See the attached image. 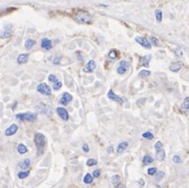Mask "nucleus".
Returning a JSON list of instances; mask_svg holds the SVG:
<instances>
[{
	"instance_id": "obj_1",
	"label": "nucleus",
	"mask_w": 189,
	"mask_h": 188,
	"mask_svg": "<svg viewBox=\"0 0 189 188\" xmlns=\"http://www.w3.org/2000/svg\"><path fill=\"white\" fill-rule=\"evenodd\" d=\"M73 19L81 24H90L92 22V16L87 11H76L73 14Z\"/></svg>"
},
{
	"instance_id": "obj_2",
	"label": "nucleus",
	"mask_w": 189,
	"mask_h": 188,
	"mask_svg": "<svg viewBox=\"0 0 189 188\" xmlns=\"http://www.w3.org/2000/svg\"><path fill=\"white\" fill-rule=\"evenodd\" d=\"M34 141H35V144H36L38 155H42L44 153V150H45V143H46L45 136H44L42 133H37V134L35 135Z\"/></svg>"
},
{
	"instance_id": "obj_3",
	"label": "nucleus",
	"mask_w": 189,
	"mask_h": 188,
	"mask_svg": "<svg viewBox=\"0 0 189 188\" xmlns=\"http://www.w3.org/2000/svg\"><path fill=\"white\" fill-rule=\"evenodd\" d=\"M17 119L21 120V121H29L32 122L37 119V114L36 113H20V114L16 115Z\"/></svg>"
},
{
	"instance_id": "obj_4",
	"label": "nucleus",
	"mask_w": 189,
	"mask_h": 188,
	"mask_svg": "<svg viewBox=\"0 0 189 188\" xmlns=\"http://www.w3.org/2000/svg\"><path fill=\"white\" fill-rule=\"evenodd\" d=\"M37 91H38L39 93L43 94V95H50V94H51V89H50V87L48 86L47 84H45V83L39 84L38 87H37Z\"/></svg>"
},
{
	"instance_id": "obj_5",
	"label": "nucleus",
	"mask_w": 189,
	"mask_h": 188,
	"mask_svg": "<svg viewBox=\"0 0 189 188\" xmlns=\"http://www.w3.org/2000/svg\"><path fill=\"white\" fill-rule=\"evenodd\" d=\"M12 25L11 24H8V25H5L3 27V29L0 30V38L1 39H5V38H8V37L12 36Z\"/></svg>"
},
{
	"instance_id": "obj_6",
	"label": "nucleus",
	"mask_w": 189,
	"mask_h": 188,
	"mask_svg": "<svg viewBox=\"0 0 189 188\" xmlns=\"http://www.w3.org/2000/svg\"><path fill=\"white\" fill-rule=\"evenodd\" d=\"M135 41L138 43V44H140L141 46L145 47L146 49H151V43H149V41L147 40L145 38H142V37H137V38L135 39Z\"/></svg>"
},
{
	"instance_id": "obj_7",
	"label": "nucleus",
	"mask_w": 189,
	"mask_h": 188,
	"mask_svg": "<svg viewBox=\"0 0 189 188\" xmlns=\"http://www.w3.org/2000/svg\"><path fill=\"white\" fill-rule=\"evenodd\" d=\"M127 70H129V63L127 61H121L117 68V73L118 74H124L127 73Z\"/></svg>"
},
{
	"instance_id": "obj_8",
	"label": "nucleus",
	"mask_w": 189,
	"mask_h": 188,
	"mask_svg": "<svg viewBox=\"0 0 189 188\" xmlns=\"http://www.w3.org/2000/svg\"><path fill=\"white\" fill-rule=\"evenodd\" d=\"M56 113H58V115L60 116L61 118H62L63 120H68L69 119V114H68L67 110L66 109L62 108V107H59L58 109H56Z\"/></svg>"
},
{
	"instance_id": "obj_9",
	"label": "nucleus",
	"mask_w": 189,
	"mask_h": 188,
	"mask_svg": "<svg viewBox=\"0 0 189 188\" xmlns=\"http://www.w3.org/2000/svg\"><path fill=\"white\" fill-rule=\"evenodd\" d=\"M95 68H96L95 62H94L93 60H90L89 62L87 63V65L84 67V71L87 72V73H91V72H93L95 70Z\"/></svg>"
},
{
	"instance_id": "obj_10",
	"label": "nucleus",
	"mask_w": 189,
	"mask_h": 188,
	"mask_svg": "<svg viewBox=\"0 0 189 188\" xmlns=\"http://www.w3.org/2000/svg\"><path fill=\"white\" fill-rule=\"evenodd\" d=\"M17 131H18V126L15 123L11 124V126L5 130V136H13V135L16 134Z\"/></svg>"
},
{
	"instance_id": "obj_11",
	"label": "nucleus",
	"mask_w": 189,
	"mask_h": 188,
	"mask_svg": "<svg viewBox=\"0 0 189 188\" xmlns=\"http://www.w3.org/2000/svg\"><path fill=\"white\" fill-rule=\"evenodd\" d=\"M41 46H42L43 49L45 50H50L52 48V42L47 38H44L41 41Z\"/></svg>"
},
{
	"instance_id": "obj_12",
	"label": "nucleus",
	"mask_w": 189,
	"mask_h": 188,
	"mask_svg": "<svg viewBox=\"0 0 189 188\" xmlns=\"http://www.w3.org/2000/svg\"><path fill=\"white\" fill-rule=\"evenodd\" d=\"M108 97H109L110 99L114 100V102H119V104H121V102H122V98L120 97V96L116 95V94L114 93V91H113V90H110L109 92H108Z\"/></svg>"
},
{
	"instance_id": "obj_13",
	"label": "nucleus",
	"mask_w": 189,
	"mask_h": 188,
	"mask_svg": "<svg viewBox=\"0 0 189 188\" xmlns=\"http://www.w3.org/2000/svg\"><path fill=\"white\" fill-rule=\"evenodd\" d=\"M72 100V96H71V94H69V93H67V92H65V93H63V97L61 98V100H60V102L62 105H64V106H66V105H68V102H70Z\"/></svg>"
},
{
	"instance_id": "obj_14",
	"label": "nucleus",
	"mask_w": 189,
	"mask_h": 188,
	"mask_svg": "<svg viewBox=\"0 0 189 188\" xmlns=\"http://www.w3.org/2000/svg\"><path fill=\"white\" fill-rule=\"evenodd\" d=\"M151 56H149V54H147V56H142V58L140 59V64H139V66L148 67V65H149V61H151Z\"/></svg>"
},
{
	"instance_id": "obj_15",
	"label": "nucleus",
	"mask_w": 189,
	"mask_h": 188,
	"mask_svg": "<svg viewBox=\"0 0 189 188\" xmlns=\"http://www.w3.org/2000/svg\"><path fill=\"white\" fill-rule=\"evenodd\" d=\"M30 163L32 162H30L29 159H24L23 161H21V162L19 163V167H20V169L22 170H27L30 166Z\"/></svg>"
},
{
	"instance_id": "obj_16",
	"label": "nucleus",
	"mask_w": 189,
	"mask_h": 188,
	"mask_svg": "<svg viewBox=\"0 0 189 188\" xmlns=\"http://www.w3.org/2000/svg\"><path fill=\"white\" fill-rule=\"evenodd\" d=\"M182 66H183V64H182L181 62H175V63H172V64H170L169 69H170L172 72H178V71H180V69L182 68Z\"/></svg>"
},
{
	"instance_id": "obj_17",
	"label": "nucleus",
	"mask_w": 189,
	"mask_h": 188,
	"mask_svg": "<svg viewBox=\"0 0 189 188\" xmlns=\"http://www.w3.org/2000/svg\"><path fill=\"white\" fill-rule=\"evenodd\" d=\"M28 59H29V54L28 53H21L18 56V59H17V62H18V64H25L28 61Z\"/></svg>"
},
{
	"instance_id": "obj_18",
	"label": "nucleus",
	"mask_w": 189,
	"mask_h": 188,
	"mask_svg": "<svg viewBox=\"0 0 189 188\" xmlns=\"http://www.w3.org/2000/svg\"><path fill=\"white\" fill-rule=\"evenodd\" d=\"M37 109H39L40 110V112L41 113H43V114H47V115H49L50 113V108L48 106H46V105H43V104H41V105H39L38 107H37Z\"/></svg>"
},
{
	"instance_id": "obj_19",
	"label": "nucleus",
	"mask_w": 189,
	"mask_h": 188,
	"mask_svg": "<svg viewBox=\"0 0 189 188\" xmlns=\"http://www.w3.org/2000/svg\"><path fill=\"white\" fill-rule=\"evenodd\" d=\"M181 110L183 111V113H185V114H188L189 113V97H186L185 99H184L183 104H182Z\"/></svg>"
},
{
	"instance_id": "obj_20",
	"label": "nucleus",
	"mask_w": 189,
	"mask_h": 188,
	"mask_svg": "<svg viewBox=\"0 0 189 188\" xmlns=\"http://www.w3.org/2000/svg\"><path fill=\"white\" fill-rule=\"evenodd\" d=\"M35 44H36V42H35V40H32V39H28V40L25 41V44H24V47H25L26 50H30L32 47L35 46Z\"/></svg>"
},
{
	"instance_id": "obj_21",
	"label": "nucleus",
	"mask_w": 189,
	"mask_h": 188,
	"mask_svg": "<svg viewBox=\"0 0 189 188\" xmlns=\"http://www.w3.org/2000/svg\"><path fill=\"white\" fill-rule=\"evenodd\" d=\"M127 146H129V143H127V142H121V143L120 144H118V146H117V153H123L124 150H127Z\"/></svg>"
},
{
	"instance_id": "obj_22",
	"label": "nucleus",
	"mask_w": 189,
	"mask_h": 188,
	"mask_svg": "<svg viewBox=\"0 0 189 188\" xmlns=\"http://www.w3.org/2000/svg\"><path fill=\"white\" fill-rule=\"evenodd\" d=\"M17 150H18L19 154L24 155V154H26V153H27L28 150H27V147H26V146L24 145L23 143H19L18 146H17Z\"/></svg>"
},
{
	"instance_id": "obj_23",
	"label": "nucleus",
	"mask_w": 189,
	"mask_h": 188,
	"mask_svg": "<svg viewBox=\"0 0 189 188\" xmlns=\"http://www.w3.org/2000/svg\"><path fill=\"white\" fill-rule=\"evenodd\" d=\"M118 56H119V52H118L116 49L110 50L109 54H108L109 59H111V60H116V59H118Z\"/></svg>"
},
{
	"instance_id": "obj_24",
	"label": "nucleus",
	"mask_w": 189,
	"mask_h": 188,
	"mask_svg": "<svg viewBox=\"0 0 189 188\" xmlns=\"http://www.w3.org/2000/svg\"><path fill=\"white\" fill-rule=\"evenodd\" d=\"M156 158H157L158 161H163L165 159V152H164V150H158L156 153Z\"/></svg>"
},
{
	"instance_id": "obj_25",
	"label": "nucleus",
	"mask_w": 189,
	"mask_h": 188,
	"mask_svg": "<svg viewBox=\"0 0 189 188\" xmlns=\"http://www.w3.org/2000/svg\"><path fill=\"white\" fill-rule=\"evenodd\" d=\"M121 183V178H120V176H118V174H115V176L112 177V184L114 185V186H116V185L120 184Z\"/></svg>"
},
{
	"instance_id": "obj_26",
	"label": "nucleus",
	"mask_w": 189,
	"mask_h": 188,
	"mask_svg": "<svg viewBox=\"0 0 189 188\" xmlns=\"http://www.w3.org/2000/svg\"><path fill=\"white\" fill-rule=\"evenodd\" d=\"M153 162H154V159H153V157L151 156H149V155H145V156L143 157V164L144 165H148Z\"/></svg>"
},
{
	"instance_id": "obj_27",
	"label": "nucleus",
	"mask_w": 189,
	"mask_h": 188,
	"mask_svg": "<svg viewBox=\"0 0 189 188\" xmlns=\"http://www.w3.org/2000/svg\"><path fill=\"white\" fill-rule=\"evenodd\" d=\"M93 176L90 174H87L86 176L84 177V183L85 184H91L92 182H93Z\"/></svg>"
},
{
	"instance_id": "obj_28",
	"label": "nucleus",
	"mask_w": 189,
	"mask_h": 188,
	"mask_svg": "<svg viewBox=\"0 0 189 188\" xmlns=\"http://www.w3.org/2000/svg\"><path fill=\"white\" fill-rule=\"evenodd\" d=\"M149 43H151V45H154V46H159L160 45V41L156 37H151L149 38Z\"/></svg>"
},
{
	"instance_id": "obj_29",
	"label": "nucleus",
	"mask_w": 189,
	"mask_h": 188,
	"mask_svg": "<svg viewBox=\"0 0 189 188\" xmlns=\"http://www.w3.org/2000/svg\"><path fill=\"white\" fill-rule=\"evenodd\" d=\"M29 176V171L28 170H21L20 172L18 174V178L19 179H25Z\"/></svg>"
},
{
	"instance_id": "obj_30",
	"label": "nucleus",
	"mask_w": 189,
	"mask_h": 188,
	"mask_svg": "<svg viewBox=\"0 0 189 188\" xmlns=\"http://www.w3.org/2000/svg\"><path fill=\"white\" fill-rule=\"evenodd\" d=\"M155 16H156V19H157L158 22H161V21H162V18H163V14H162L161 11H160V10H156Z\"/></svg>"
},
{
	"instance_id": "obj_31",
	"label": "nucleus",
	"mask_w": 189,
	"mask_h": 188,
	"mask_svg": "<svg viewBox=\"0 0 189 188\" xmlns=\"http://www.w3.org/2000/svg\"><path fill=\"white\" fill-rule=\"evenodd\" d=\"M157 168L156 167H149L148 169H147V174L148 176H155L156 174H157Z\"/></svg>"
},
{
	"instance_id": "obj_32",
	"label": "nucleus",
	"mask_w": 189,
	"mask_h": 188,
	"mask_svg": "<svg viewBox=\"0 0 189 188\" xmlns=\"http://www.w3.org/2000/svg\"><path fill=\"white\" fill-rule=\"evenodd\" d=\"M149 74H151V71H148V70H141L139 72V77H146V76H148Z\"/></svg>"
},
{
	"instance_id": "obj_33",
	"label": "nucleus",
	"mask_w": 189,
	"mask_h": 188,
	"mask_svg": "<svg viewBox=\"0 0 189 188\" xmlns=\"http://www.w3.org/2000/svg\"><path fill=\"white\" fill-rule=\"evenodd\" d=\"M142 137H143V138H145V139H148V140H151V139L154 138V135L151 134V132H145V133H143V134H142Z\"/></svg>"
},
{
	"instance_id": "obj_34",
	"label": "nucleus",
	"mask_w": 189,
	"mask_h": 188,
	"mask_svg": "<svg viewBox=\"0 0 189 188\" xmlns=\"http://www.w3.org/2000/svg\"><path fill=\"white\" fill-rule=\"evenodd\" d=\"M164 172L163 171H157V174H155L156 176V181H161L162 179H163V177H164Z\"/></svg>"
},
{
	"instance_id": "obj_35",
	"label": "nucleus",
	"mask_w": 189,
	"mask_h": 188,
	"mask_svg": "<svg viewBox=\"0 0 189 188\" xmlns=\"http://www.w3.org/2000/svg\"><path fill=\"white\" fill-rule=\"evenodd\" d=\"M97 164V161L95 160V159H89V160H87V166H94V165H96Z\"/></svg>"
},
{
	"instance_id": "obj_36",
	"label": "nucleus",
	"mask_w": 189,
	"mask_h": 188,
	"mask_svg": "<svg viewBox=\"0 0 189 188\" xmlns=\"http://www.w3.org/2000/svg\"><path fill=\"white\" fill-rule=\"evenodd\" d=\"M155 150H156V152L163 150V144H162V142H161V141H158L157 143L155 144Z\"/></svg>"
},
{
	"instance_id": "obj_37",
	"label": "nucleus",
	"mask_w": 189,
	"mask_h": 188,
	"mask_svg": "<svg viewBox=\"0 0 189 188\" xmlns=\"http://www.w3.org/2000/svg\"><path fill=\"white\" fill-rule=\"evenodd\" d=\"M48 80H49V82H51V83H53V84L58 82V80H56V76L53 75V74H50V75L48 76Z\"/></svg>"
},
{
	"instance_id": "obj_38",
	"label": "nucleus",
	"mask_w": 189,
	"mask_h": 188,
	"mask_svg": "<svg viewBox=\"0 0 189 188\" xmlns=\"http://www.w3.org/2000/svg\"><path fill=\"white\" fill-rule=\"evenodd\" d=\"M61 87H62V83L59 82V80H58V82L54 83V84H53V90H59Z\"/></svg>"
},
{
	"instance_id": "obj_39",
	"label": "nucleus",
	"mask_w": 189,
	"mask_h": 188,
	"mask_svg": "<svg viewBox=\"0 0 189 188\" xmlns=\"http://www.w3.org/2000/svg\"><path fill=\"white\" fill-rule=\"evenodd\" d=\"M172 161L175 163H181L182 162V160H181V157L180 156H178V155H175V156H173V158H172Z\"/></svg>"
},
{
	"instance_id": "obj_40",
	"label": "nucleus",
	"mask_w": 189,
	"mask_h": 188,
	"mask_svg": "<svg viewBox=\"0 0 189 188\" xmlns=\"http://www.w3.org/2000/svg\"><path fill=\"white\" fill-rule=\"evenodd\" d=\"M92 176H93V178H98V177L100 176V170L99 169H95L93 171V174H92Z\"/></svg>"
},
{
	"instance_id": "obj_41",
	"label": "nucleus",
	"mask_w": 189,
	"mask_h": 188,
	"mask_svg": "<svg viewBox=\"0 0 189 188\" xmlns=\"http://www.w3.org/2000/svg\"><path fill=\"white\" fill-rule=\"evenodd\" d=\"M145 102V98H140V99H138V102H137V105L139 107H141L142 105H143V102Z\"/></svg>"
},
{
	"instance_id": "obj_42",
	"label": "nucleus",
	"mask_w": 189,
	"mask_h": 188,
	"mask_svg": "<svg viewBox=\"0 0 189 188\" xmlns=\"http://www.w3.org/2000/svg\"><path fill=\"white\" fill-rule=\"evenodd\" d=\"M83 150H84L85 153H88V152H89V146H88V144H87V143L83 144Z\"/></svg>"
},
{
	"instance_id": "obj_43",
	"label": "nucleus",
	"mask_w": 189,
	"mask_h": 188,
	"mask_svg": "<svg viewBox=\"0 0 189 188\" xmlns=\"http://www.w3.org/2000/svg\"><path fill=\"white\" fill-rule=\"evenodd\" d=\"M52 63H53V64H56V65H59V64H60V59H59V58H56V59H53V61H52Z\"/></svg>"
},
{
	"instance_id": "obj_44",
	"label": "nucleus",
	"mask_w": 189,
	"mask_h": 188,
	"mask_svg": "<svg viewBox=\"0 0 189 188\" xmlns=\"http://www.w3.org/2000/svg\"><path fill=\"white\" fill-rule=\"evenodd\" d=\"M175 54H177V56H182V51L180 49H177V50H175Z\"/></svg>"
},
{
	"instance_id": "obj_45",
	"label": "nucleus",
	"mask_w": 189,
	"mask_h": 188,
	"mask_svg": "<svg viewBox=\"0 0 189 188\" xmlns=\"http://www.w3.org/2000/svg\"><path fill=\"white\" fill-rule=\"evenodd\" d=\"M115 188H127L126 186H124L123 184H121V183H120V184H118V185H116L115 186Z\"/></svg>"
},
{
	"instance_id": "obj_46",
	"label": "nucleus",
	"mask_w": 189,
	"mask_h": 188,
	"mask_svg": "<svg viewBox=\"0 0 189 188\" xmlns=\"http://www.w3.org/2000/svg\"><path fill=\"white\" fill-rule=\"evenodd\" d=\"M111 152H113V146H109V147H108V153H111Z\"/></svg>"
},
{
	"instance_id": "obj_47",
	"label": "nucleus",
	"mask_w": 189,
	"mask_h": 188,
	"mask_svg": "<svg viewBox=\"0 0 189 188\" xmlns=\"http://www.w3.org/2000/svg\"><path fill=\"white\" fill-rule=\"evenodd\" d=\"M16 107H17V102H15L14 106H13V110H15V109H16Z\"/></svg>"
},
{
	"instance_id": "obj_48",
	"label": "nucleus",
	"mask_w": 189,
	"mask_h": 188,
	"mask_svg": "<svg viewBox=\"0 0 189 188\" xmlns=\"http://www.w3.org/2000/svg\"><path fill=\"white\" fill-rule=\"evenodd\" d=\"M139 183H140V185H141V186H142V185H144V183H143V181H142V180H140Z\"/></svg>"
}]
</instances>
